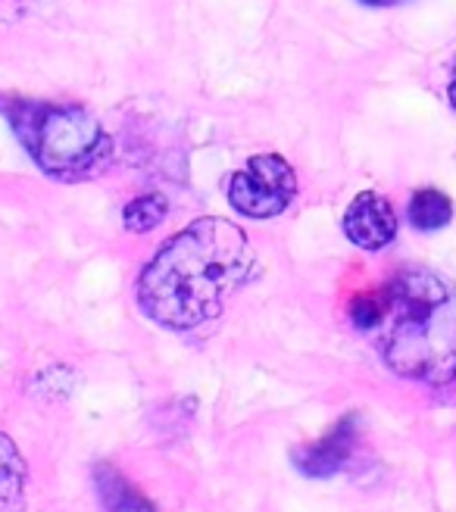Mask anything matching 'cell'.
<instances>
[{"label": "cell", "mask_w": 456, "mask_h": 512, "mask_svg": "<svg viewBox=\"0 0 456 512\" xmlns=\"http://www.w3.org/2000/svg\"><path fill=\"white\" fill-rule=\"evenodd\" d=\"M253 269V247L235 222L207 216L172 235L141 269V313L169 331H191L222 316Z\"/></svg>", "instance_id": "1"}, {"label": "cell", "mask_w": 456, "mask_h": 512, "mask_svg": "<svg viewBox=\"0 0 456 512\" xmlns=\"http://www.w3.org/2000/svg\"><path fill=\"white\" fill-rule=\"evenodd\" d=\"M372 331L388 369L425 384L456 381V291L425 269L397 272Z\"/></svg>", "instance_id": "2"}, {"label": "cell", "mask_w": 456, "mask_h": 512, "mask_svg": "<svg viewBox=\"0 0 456 512\" xmlns=\"http://www.w3.org/2000/svg\"><path fill=\"white\" fill-rule=\"evenodd\" d=\"M0 116L32 163L57 182H85L113 160V138L94 113L79 104L0 94Z\"/></svg>", "instance_id": "3"}, {"label": "cell", "mask_w": 456, "mask_h": 512, "mask_svg": "<svg viewBox=\"0 0 456 512\" xmlns=\"http://www.w3.org/2000/svg\"><path fill=\"white\" fill-rule=\"evenodd\" d=\"M297 197V172L282 153H257L228 182V203L247 219H272Z\"/></svg>", "instance_id": "4"}, {"label": "cell", "mask_w": 456, "mask_h": 512, "mask_svg": "<svg viewBox=\"0 0 456 512\" xmlns=\"http://www.w3.org/2000/svg\"><path fill=\"white\" fill-rule=\"evenodd\" d=\"M344 235L360 250H382L397 235V216L394 207L382 197L363 191L353 197V203L344 213Z\"/></svg>", "instance_id": "5"}, {"label": "cell", "mask_w": 456, "mask_h": 512, "mask_svg": "<svg viewBox=\"0 0 456 512\" xmlns=\"http://www.w3.org/2000/svg\"><path fill=\"white\" fill-rule=\"evenodd\" d=\"M353 447H357V416H344L322 441L294 453V466L310 478H328L344 469Z\"/></svg>", "instance_id": "6"}, {"label": "cell", "mask_w": 456, "mask_h": 512, "mask_svg": "<svg viewBox=\"0 0 456 512\" xmlns=\"http://www.w3.org/2000/svg\"><path fill=\"white\" fill-rule=\"evenodd\" d=\"M97 491H100V503H104L107 512H157L154 503H150L138 488H132L113 466L100 463L97 472Z\"/></svg>", "instance_id": "7"}, {"label": "cell", "mask_w": 456, "mask_h": 512, "mask_svg": "<svg viewBox=\"0 0 456 512\" xmlns=\"http://www.w3.org/2000/svg\"><path fill=\"white\" fill-rule=\"evenodd\" d=\"M25 503V459L10 434L0 431V506L19 512Z\"/></svg>", "instance_id": "8"}, {"label": "cell", "mask_w": 456, "mask_h": 512, "mask_svg": "<svg viewBox=\"0 0 456 512\" xmlns=\"http://www.w3.org/2000/svg\"><path fill=\"white\" fill-rule=\"evenodd\" d=\"M407 213L419 232H438V228H444L453 219V203L447 194H441L435 188H422L413 194Z\"/></svg>", "instance_id": "9"}, {"label": "cell", "mask_w": 456, "mask_h": 512, "mask_svg": "<svg viewBox=\"0 0 456 512\" xmlns=\"http://www.w3.org/2000/svg\"><path fill=\"white\" fill-rule=\"evenodd\" d=\"M166 213H169V203L163 194H138L135 200L125 203L122 222L132 235H147L166 219Z\"/></svg>", "instance_id": "10"}, {"label": "cell", "mask_w": 456, "mask_h": 512, "mask_svg": "<svg viewBox=\"0 0 456 512\" xmlns=\"http://www.w3.org/2000/svg\"><path fill=\"white\" fill-rule=\"evenodd\" d=\"M385 313V291H372V294H360L350 303V319L357 328L372 331L378 322H382Z\"/></svg>", "instance_id": "11"}, {"label": "cell", "mask_w": 456, "mask_h": 512, "mask_svg": "<svg viewBox=\"0 0 456 512\" xmlns=\"http://www.w3.org/2000/svg\"><path fill=\"white\" fill-rule=\"evenodd\" d=\"M369 7H388V4H397V0H363Z\"/></svg>", "instance_id": "12"}, {"label": "cell", "mask_w": 456, "mask_h": 512, "mask_svg": "<svg viewBox=\"0 0 456 512\" xmlns=\"http://www.w3.org/2000/svg\"><path fill=\"white\" fill-rule=\"evenodd\" d=\"M450 104L456 107V69H453V82H450Z\"/></svg>", "instance_id": "13"}]
</instances>
